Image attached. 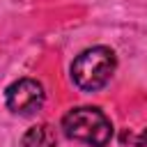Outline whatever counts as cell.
Returning a JSON list of instances; mask_svg holds the SVG:
<instances>
[{
    "label": "cell",
    "instance_id": "obj_1",
    "mask_svg": "<svg viewBox=\"0 0 147 147\" xmlns=\"http://www.w3.org/2000/svg\"><path fill=\"white\" fill-rule=\"evenodd\" d=\"M117 69V57L108 46H92L71 62V80L83 92L103 90Z\"/></svg>",
    "mask_w": 147,
    "mask_h": 147
},
{
    "label": "cell",
    "instance_id": "obj_2",
    "mask_svg": "<svg viewBox=\"0 0 147 147\" xmlns=\"http://www.w3.org/2000/svg\"><path fill=\"white\" fill-rule=\"evenodd\" d=\"M62 131L67 138L85 142L90 147H106L113 138V124L99 108H74L62 117Z\"/></svg>",
    "mask_w": 147,
    "mask_h": 147
},
{
    "label": "cell",
    "instance_id": "obj_3",
    "mask_svg": "<svg viewBox=\"0 0 147 147\" xmlns=\"http://www.w3.org/2000/svg\"><path fill=\"white\" fill-rule=\"evenodd\" d=\"M46 92L34 78H18L5 90V103L14 115H32L44 106Z\"/></svg>",
    "mask_w": 147,
    "mask_h": 147
},
{
    "label": "cell",
    "instance_id": "obj_4",
    "mask_svg": "<svg viewBox=\"0 0 147 147\" xmlns=\"http://www.w3.org/2000/svg\"><path fill=\"white\" fill-rule=\"evenodd\" d=\"M23 147H57V131L51 124L30 126L23 136Z\"/></svg>",
    "mask_w": 147,
    "mask_h": 147
},
{
    "label": "cell",
    "instance_id": "obj_5",
    "mask_svg": "<svg viewBox=\"0 0 147 147\" xmlns=\"http://www.w3.org/2000/svg\"><path fill=\"white\" fill-rule=\"evenodd\" d=\"M119 140H122L124 145H131V147H147V126H145L140 133H131V131H124Z\"/></svg>",
    "mask_w": 147,
    "mask_h": 147
}]
</instances>
